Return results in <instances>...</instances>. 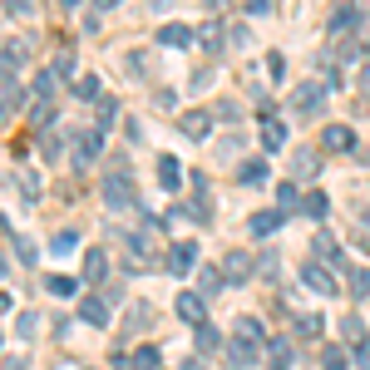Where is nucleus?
I'll return each instance as SVG.
<instances>
[{"mask_svg": "<svg viewBox=\"0 0 370 370\" xmlns=\"http://www.w3.org/2000/svg\"><path fill=\"white\" fill-rule=\"evenodd\" d=\"M94 6H99V10H114V6H124V0H94Z\"/></svg>", "mask_w": 370, "mask_h": 370, "instance_id": "49", "label": "nucleus"}, {"mask_svg": "<svg viewBox=\"0 0 370 370\" xmlns=\"http://www.w3.org/2000/svg\"><path fill=\"white\" fill-rule=\"evenodd\" d=\"M237 331H242V336H252V341H262V346H267V336H262V321H257V316H242V321H237Z\"/></svg>", "mask_w": 370, "mask_h": 370, "instance_id": "36", "label": "nucleus"}, {"mask_svg": "<svg viewBox=\"0 0 370 370\" xmlns=\"http://www.w3.org/2000/svg\"><path fill=\"white\" fill-rule=\"evenodd\" d=\"M237 178H242V183H262V178H267V163H262V158H252V163H242Z\"/></svg>", "mask_w": 370, "mask_h": 370, "instance_id": "31", "label": "nucleus"}, {"mask_svg": "<svg viewBox=\"0 0 370 370\" xmlns=\"http://www.w3.org/2000/svg\"><path fill=\"white\" fill-rule=\"evenodd\" d=\"M45 287L55 291V296H74V291H79V282H74V277H49Z\"/></svg>", "mask_w": 370, "mask_h": 370, "instance_id": "33", "label": "nucleus"}, {"mask_svg": "<svg viewBox=\"0 0 370 370\" xmlns=\"http://www.w3.org/2000/svg\"><path fill=\"white\" fill-rule=\"evenodd\" d=\"M360 49H365V55H370V35H365V45H360Z\"/></svg>", "mask_w": 370, "mask_h": 370, "instance_id": "52", "label": "nucleus"}, {"mask_svg": "<svg viewBox=\"0 0 370 370\" xmlns=\"http://www.w3.org/2000/svg\"><path fill=\"white\" fill-rule=\"evenodd\" d=\"M10 109H15V104H10L6 94H0V124H6V119H10Z\"/></svg>", "mask_w": 370, "mask_h": 370, "instance_id": "48", "label": "nucleus"}, {"mask_svg": "<svg viewBox=\"0 0 370 370\" xmlns=\"http://www.w3.org/2000/svg\"><path fill=\"white\" fill-rule=\"evenodd\" d=\"M351 355H355V360H360V365H370V341H360V346H355V351H351Z\"/></svg>", "mask_w": 370, "mask_h": 370, "instance_id": "45", "label": "nucleus"}, {"mask_svg": "<svg viewBox=\"0 0 370 370\" xmlns=\"http://www.w3.org/2000/svg\"><path fill=\"white\" fill-rule=\"evenodd\" d=\"M242 6H247L252 15H262V10H267V6H272V0H242Z\"/></svg>", "mask_w": 370, "mask_h": 370, "instance_id": "47", "label": "nucleus"}, {"mask_svg": "<svg viewBox=\"0 0 370 370\" xmlns=\"http://www.w3.org/2000/svg\"><path fill=\"white\" fill-rule=\"evenodd\" d=\"M35 124L40 129H55V109H49V104H35Z\"/></svg>", "mask_w": 370, "mask_h": 370, "instance_id": "38", "label": "nucleus"}, {"mask_svg": "<svg viewBox=\"0 0 370 370\" xmlns=\"http://www.w3.org/2000/svg\"><path fill=\"white\" fill-rule=\"evenodd\" d=\"M321 104H326V84L321 79H301L291 89V114L296 119H316V114H321Z\"/></svg>", "mask_w": 370, "mask_h": 370, "instance_id": "2", "label": "nucleus"}, {"mask_svg": "<svg viewBox=\"0 0 370 370\" xmlns=\"http://www.w3.org/2000/svg\"><path fill=\"white\" fill-rule=\"evenodd\" d=\"M99 148H104V129L79 134V138H74V168H89L94 158H99Z\"/></svg>", "mask_w": 370, "mask_h": 370, "instance_id": "7", "label": "nucleus"}, {"mask_svg": "<svg viewBox=\"0 0 370 370\" xmlns=\"http://www.w3.org/2000/svg\"><path fill=\"white\" fill-rule=\"evenodd\" d=\"M6 10H10V15H30L35 6H30V0H6Z\"/></svg>", "mask_w": 370, "mask_h": 370, "instance_id": "43", "label": "nucleus"}, {"mask_svg": "<svg viewBox=\"0 0 370 370\" xmlns=\"http://www.w3.org/2000/svg\"><path fill=\"white\" fill-rule=\"evenodd\" d=\"M252 272H257V262H252V257H242V252H227V262H223V277H227V282H247Z\"/></svg>", "mask_w": 370, "mask_h": 370, "instance_id": "14", "label": "nucleus"}, {"mask_svg": "<svg viewBox=\"0 0 370 370\" xmlns=\"http://www.w3.org/2000/svg\"><path fill=\"white\" fill-rule=\"evenodd\" d=\"M198 40V30L193 25H178V20H168L163 30H158V45H168V49H183V45H193Z\"/></svg>", "mask_w": 370, "mask_h": 370, "instance_id": "12", "label": "nucleus"}, {"mask_svg": "<svg viewBox=\"0 0 370 370\" xmlns=\"http://www.w3.org/2000/svg\"><path fill=\"white\" fill-rule=\"evenodd\" d=\"M74 99H99V74H74Z\"/></svg>", "mask_w": 370, "mask_h": 370, "instance_id": "26", "label": "nucleus"}, {"mask_svg": "<svg viewBox=\"0 0 370 370\" xmlns=\"http://www.w3.org/2000/svg\"><path fill=\"white\" fill-rule=\"evenodd\" d=\"M0 311H10V291H0Z\"/></svg>", "mask_w": 370, "mask_h": 370, "instance_id": "50", "label": "nucleus"}, {"mask_svg": "<svg viewBox=\"0 0 370 370\" xmlns=\"http://www.w3.org/2000/svg\"><path fill=\"white\" fill-rule=\"evenodd\" d=\"M311 252H316V262H326V267H341V262H346V257H341V247H336V237H331L326 227L311 237Z\"/></svg>", "mask_w": 370, "mask_h": 370, "instance_id": "11", "label": "nucleus"}, {"mask_svg": "<svg viewBox=\"0 0 370 370\" xmlns=\"http://www.w3.org/2000/svg\"><path fill=\"white\" fill-rule=\"evenodd\" d=\"M49 70H55L60 79H70V74H74V49H60V55H55V65H49Z\"/></svg>", "mask_w": 370, "mask_h": 370, "instance_id": "32", "label": "nucleus"}, {"mask_svg": "<svg viewBox=\"0 0 370 370\" xmlns=\"http://www.w3.org/2000/svg\"><path fill=\"white\" fill-rule=\"evenodd\" d=\"M178 129H183V138H207V134H213V114H207V109H188L183 119H178Z\"/></svg>", "mask_w": 370, "mask_h": 370, "instance_id": "8", "label": "nucleus"}, {"mask_svg": "<svg viewBox=\"0 0 370 370\" xmlns=\"http://www.w3.org/2000/svg\"><path fill=\"white\" fill-rule=\"evenodd\" d=\"M158 183H163L168 193H178V183H183V168H178V158H158Z\"/></svg>", "mask_w": 370, "mask_h": 370, "instance_id": "19", "label": "nucleus"}, {"mask_svg": "<svg viewBox=\"0 0 370 370\" xmlns=\"http://www.w3.org/2000/svg\"><path fill=\"white\" fill-rule=\"evenodd\" d=\"M213 351H223V336L202 321V326H198V355H213Z\"/></svg>", "mask_w": 370, "mask_h": 370, "instance_id": "24", "label": "nucleus"}, {"mask_svg": "<svg viewBox=\"0 0 370 370\" xmlns=\"http://www.w3.org/2000/svg\"><path fill=\"white\" fill-rule=\"evenodd\" d=\"M158 365H163V351H153V346H138L129 355V370H158Z\"/></svg>", "mask_w": 370, "mask_h": 370, "instance_id": "20", "label": "nucleus"}, {"mask_svg": "<svg viewBox=\"0 0 370 370\" xmlns=\"http://www.w3.org/2000/svg\"><path fill=\"white\" fill-rule=\"evenodd\" d=\"M296 336H301V341H321V316L296 311Z\"/></svg>", "mask_w": 370, "mask_h": 370, "instance_id": "21", "label": "nucleus"}, {"mask_svg": "<svg viewBox=\"0 0 370 370\" xmlns=\"http://www.w3.org/2000/svg\"><path fill=\"white\" fill-rule=\"evenodd\" d=\"M296 173H301V178H306V173H316V153H311V148H306V153H296Z\"/></svg>", "mask_w": 370, "mask_h": 370, "instance_id": "39", "label": "nucleus"}, {"mask_svg": "<svg viewBox=\"0 0 370 370\" xmlns=\"http://www.w3.org/2000/svg\"><path fill=\"white\" fill-rule=\"evenodd\" d=\"M296 213H306V218H316V223H321V218L331 213V198H326L321 188H311V193L301 198V207H296Z\"/></svg>", "mask_w": 370, "mask_h": 370, "instance_id": "17", "label": "nucleus"}, {"mask_svg": "<svg viewBox=\"0 0 370 370\" xmlns=\"http://www.w3.org/2000/svg\"><path fill=\"white\" fill-rule=\"evenodd\" d=\"M287 143V129L277 124V119H267V124H262V148H267V153H277Z\"/></svg>", "mask_w": 370, "mask_h": 370, "instance_id": "23", "label": "nucleus"}, {"mask_svg": "<svg viewBox=\"0 0 370 370\" xmlns=\"http://www.w3.org/2000/svg\"><path fill=\"white\" fill-rule=\"evenodd\" d=\"M198 45L207 49V55H218V49H223V30H218V25H202V30H198Z\"/></svg>", "mask_w": 370, "mask_h": 370, "instance_id": "29", "label": "nucleus"}, {"mask_svg": "<svg viewBox=\"0 0 370 370\" xmlns=\"http://www.w3.org/2000/svg\"><path fill=\"white\" fill-rule=\"evenodd\" d=\"M104 277H109V252H104V247H84V282L94 287Z\"/></svg>", "mask_w": 370, "mask_h": 370, "instance_id": "10", "label": "nucleus"}, {"mask_svg": "<svg viewBox=\"0 0 370 370\" xmlns=\"http://www.w3.org/2000/svg\"><path fill=\"white\" fill-rule=\"evenodd\" d=\"M25 60H30V45H25V40H10L6 49H0V74H15Z\"/></svg>", "mask_w": 370, "mask_h": 370, "instance_id": "13", "label": "nucleus"}, {"mask_svg": "<svg viewBox=\"0 0 370 370\" xmlns=\"http://www.w3.org/2000/svg\"><path fill=\"white\" fill-rule=\"evenodd\" d=\"M291 207H301V198H296L291 183H282V188H277V213H291Z\"/></svg>", "mask_w": 370, "mask_h": 370, "instance_id": "30", "label": "nucleus"}, {"mask_svg": "<svg viewBox=\"0 0 370 370\" xmlns=\"http://www.w3.org/2000/svg\"><path fill=\"white\" fill-rule=\"evenodd\" d=\"M262 351H267L262 341H252V336H242V331H237V336L227 341V365H232V370H252V365L262 360Z\"/></svg>", "mask_w": 370, "mask_h": 370, "instance_id": "4", "label": "nucleus"}, {"mask_svg": "<svg viewBox=\"0 0 370 370\" xmlns=\"http://www.w3.org/2000/svg\"><path fill=\"white\" fill-rule=\"evenodd\" d=\"M223 282H227V277H223L218 267H202V272H198V291H202V296H213Z\"/></svg>", "mask_w": 370, "mask_h": 370, "instance_id": "28", "label": "nucleus"}, {"mask_svg": "<svg viewBox=\"0 0 370 370\" xmlns=\"http://www.w3.org/2000/svg\"><path fill=\"white\" fill-rule=\"evenodd\" d=\"M148 321H153V311H148V306H143V301H138V306H134V311H129V331H143V326H148Z\"/></svg>", "mask_w": 370, "mask_h": 370, "instance_id": "35", "label": "nucleus"}, {"mask_svg": "<svg viewBox=\"0 0 370 370\" xmlns=\"http://www.w3.org/2000/svg\"><path fill=\"white\" fill-rule=\"evenodd\" d=\"M15 252H20V262H35V242H25V237H15Z\"/></svg>", "mask_w": 370, "mask_h": 370, "instance_id": "42", "label": "nucleus"}, {"mask_svg": "<svg viewBox=\"0 0 370 370\" xmlns=\"http://www.w3.org/2000/svg\"><path fill=\"white\" fill-rule=\"evenodd\" d=\"M0 232H6V218H0Z\"/></svg>", "mask_w": 370, "mask_h": 370, "instance_id": "53", "label": "nucleus"}, {"mask_svg": "<svg viewBox=\"0 0 370 370\" xmlns=\"http://www.w3.org/2000/svg\"><path fill=\"white\" fill-rule=\"evenodd\" d=\"M301 282L311 287V291H321V296H336L341 287H336V277H331V267L326 262H311V267H301Z\"/></svg>", "mask_w": 370, "mask_h": 370, "instance_id": "6", "label": "nucleus"}, {"mask_svg": "<svg viewBox=\"0 0 370 370\" xmlns=\"http://www.w3.org/2000/svg\"><path fill=\"white\" fill-rule=\"evenodd\" d=\"M20 188H25V198L35 202V193H40V183H35V173H20Z\"/></svg>", "mask_w": 370, "mask_h": 370, "instance_id": "41", "label": "nucleus"}, {"mask_svg": "<svg viewBox=\"0 0 370 370\" xmlns=\"http://www.w3.org/2000/svg\"><path fill=\"white\" fill-rule=\"evenodd\" d=\"M321 148L326 153H355V134L346 124H331V129H321Z\"/></svg>", "mask_w": 370, "mask_h": 370, "instance_id": "9", "label": "nucleus"}, {"mask_svg": "<svg viewBox=\"0 0 370 370\" xmlns=\"http://www.w3.org/2000/svg\"><path fill=\"white\" fill-rule=\"evenodd\" d=\"M227 40H232V45H242V49H247V40H252V30H247V25H227Z\"/></svg>", "mask_w": 370, "mask_h": 370, "instance_id": "40", "label": "nucleus"}, {"mask_svg": "<svg viewBox=\"0 0 370 370\" xmlns=\"http://www.w3.org/2000/svg\"><path fill=\"white\" fill-rule=\"evenodd\" d=\"M351 291L355 296H370V267H355L351 272Z\"/></svg>", "mask_w": 370, "mask_h": 370, "instance_id": "34", "label": "nucleus"}, {"mask_svg": "<svg viewBox=\"0 0 370 370\" xmlns=\"http://www.w3.org/2000/svg\"><path fill=\"white\" fill-rule=\"evenodd\" d=\"M94 104H99V119H94V129H109V124H114V114H119V99H109V94H99Z\"/></svg>", "mask_w": 370, "mask_h": 370, "instance_id": "25", "label": "nucleus"}, {"mask_svg": "<svg viewBox=\"0 0 370 370\" xmlns=\"http://www.w3.org/2000/svg\"><path fill=\"white\" fill-rule=\"evenodd\" d=\"M282 218H287V213H252V218H247V232H252V237H272V232L282 227Z\"/></svg>", "mask_w": 370, "mask_h": 370, "instance_id": "18", "label": "nucleus"}, {"mask_svg": "<svg viewBox=\"0 0 370 370\" xmlns=\"http://www.w3.org/2000/svg\"><path fill=\"white\" fill-rule=\"evenodd\" d=\"M74 237H79V232H60L55 242H49V252H60V257H65V252H74Z\"/></svg>", "mask_w": 370, "mask_h": 370, "instance_id": "37", "label": "nucleus"}, {"mask_svg": "<svg viewBox=\"0 0 370 370\" xmlns=\"http://www.w3.org/2000/svg\"><path fill=\"white\" fill-rule=\"evenodd\" d=\"M173 311L183 316L188 326H202V321H207V296H202V291H178V296H173Z\"/></svg>", "mask_w": 370, "mask_h": 370, "instance_id": "5", "label": "nucleus"}, {"mask_svg": "<svg viewBox=\"0 0 370 370\" xmlns=\"http://www.w3.org/2000/svg\"><path fill=\"white\" fill-rule=\"evenodd\" d=\"M104 202H109V207H138L129 163H114V168H109V178H104Z\"/></svg>", "mask_w": 370, "mask_h": 370, "instance_id": "1", "label": "nucleus"}, {"mask_svg": "<svg viewBox=\"0 0 370 370\" xmlns=\"http://www.w3.org/2000/svg\"><path fill=\"white\" fill-rule=\"evenodd\" d=\"M355 25H360V10H355V6H341V10L331 15V25H326V30H331V40H346Z\"/></svg>", "mask_w": 370, "mask_h": 370, "instance_id": "15", "label": "nucleus"}, {"mask_svg": "<svg viewBox=\"0 0 370 370\" xmlns=\"http://www.w3.org/2000/svg\"><path fill=\"white\" fill-rule=\"evenodd\" d=\"M346 365H351V355L341 346H321V370H346Z\"/></svg>", "mask_w": 370, "mask_h": 370, "instance_id": "27", "label": "nucleus"}, {"mask_svg": "<svg viewBox=\"0 0 370 370\" xmlns=\"http://www.w3.org/2000/svg\"><path fill=\"white\" fill-rule=\"evenodd\" d=\"M183 370H202V365H198V360H188V365H183Z\"/></svg>", "mask_w": 370, "mask_h": 370, "instance_id": "51", "label": "nucleus"}, {"mask_svg": "<svg viewBox=\"0 0 370 370\" xmlns=\"http://www.w3.org/2000/svg\"><path fill=\"white\" fill-rule=\"evenodd\" d=\"M346 336H351V341H365V326L355 321V316H351V321H346Z\"/></svg>", "mask_w": 370, "mask_h": 370, "instance_id": "44", "label": "nucleus"}, {"mask_svg": "<svg viewBox=\"0 0 370 370\" xmlns=\"http://www.w3.org/2000/svg\"><path fill=\"white\" fill-rule=\"evenodd\" d=\"M79 316H84L89 326H109V301H104V296H84L79 301Z\"/></svg>", "mask_w": 370, "mask_h": 370, "instance_id": "16", "label": "nucleus"}, {"mask_svg": "<svg viewBox=\"0 0 370 370\" xmlns=\"http://www.w3.org/2000/svg\"><path fill=\"white\" fill-rule=\"evenodd\" d=\"M360 99H365V104H370V65H365V70H360Z\"/></svg>", "mask_w": 370, "mask_h": 370, "instance_id": "46", "label": "nucleus"}, {"mask_svg": "<svg viewBox=\"0 0 370 370\" xmlns=\"http://www.w3.org/2000/svg\"><path fill=\"white\" fill-rule=\"evenodd\" d=\"M267 360H272V370H291V360H296L291 355V341H272L267 346Z\"/></svg>", "mask_w": 370, "mask_h": 370, "instance_id": "22", "label": "nucleus"}, {"mask_svg": "<svg viewBox=\"0 0 370 370\" xmlns=\"http://www.w3.org/2000/svg\"><path fill=\"white\" fill-rule=\"evenodd\" d=\"M163 267H168V277H193V272H198V242H193V237L173 242V247L163 252Z\"/></svg>", "mask_w": 370, "mask_h": 370, "instance_id": "3", "label": "nucleus"}]
</instances>
